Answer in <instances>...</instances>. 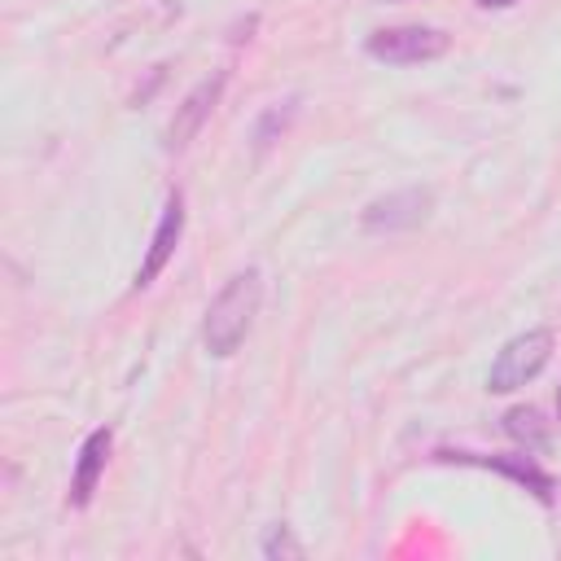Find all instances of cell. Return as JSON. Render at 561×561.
<instances>
[{
  "label": "cell",
  "instance_id": "1",
  "mask_svg": "<svg viewBox=\"0 0 561 561\" xmlns=\"http://www.w3.org/2000/svg\"><path fill=\"white\" fill-rule=\"evenodd\" d=\"M259 302H263V276H259V267H245V272L228 276L224 289L210 298L206 320H202V346H206V355L228 359L245 342V333H250V324L259 316Z\"/></svg>",
  "mask_w": 561,
  "mask_h": 561
},
{
  "label": "cell",
  "instance_id": "2",
  "mask_svg": "<svg viewBox=\"0 0 561 561\" xmlns=\"http://www.w3.org/2000/svg\"><path fill=\"white\" fill-rule=\"evenodd\" d=\"M552 346H557V333H552L548 324L508 337V342L500 346V355L491 359V368H486V390H491V394H513V390H522L526 381H535V377L548 368Z\"/></svg>",
  "mask_w": 561,
  "mask_h": 561
},
{
  "label": "cell",
  "instance_id": "3",
  "mask_svg": "<svg viewBox=\"0 0 561 561\" xmlns=\"http://www.w3.org/2000/svg\"><path fill=\"white\" fill-rule=\"evenodd\" d=\"M447 48H451V35L443 26H421V22L381 26L364 39V53L381 66H425V61H438Z\"/></svg>",
  "mask_w": 561,
  "mask_h": 561
},
{
  "label": "cell",
  "instance_id": "4",
  "mask_svg": "<svg viewBox=\"0 0 561 561\" xmlns=\"http://www.w3.org/2000/svg\"><path fill=\"white\" fill-rule=\"evenodd\" d=\"M430 210H434V193L412 184V188H399V193H386V197L368 202L359 224H364V232H408V228L425 224Z\"/></svg>",
  "mask_w": 561,
  "mask_h": 561
},
{
  "label": "cell",
  "instance_id": "5",
  "mask_svg": "<svg viewBox=\"0 0 561 561\" xmlns=\"http://www.w3.org/2000/svg\"><path fill=\"white\" fill-rule=\"evenodd\" d=\"M224 83H228V70H215V75H206L202 83L188 88V96L175 105V114H171V123H167V149H171V153H180V149L206 127L210 110H215L219 96H224Z\"/></svg>",
  "mask_w": 561,
  "mask_h": 561
},
{
  "label": "cell",
  "instance_id": "6",
  "mask_svg": "<svg viewBox=\"0 0 561 561\" xmlns=\"http://www.w3.org/2000/svg\"><path fill=\"white\" fill-rule=\"evenodd\" d=\"M180 237H184V193L175 188V193L167 197L162 215H158V228H153V237H149V250H145L140 267H136V280H131V289H149V285L162 276V267L171 263V254H175Z\"/></svg>",
  "mask_w": 561,
  "mask_h": 561
},
{
  "label": "cell",
  "instance_id": "7",
  "mask_svg": "<svg viewBox=\"0 0 561 561\" xmlns=\"http://www.w3.org/2000/svg\"><path fill=\"white\" fill-rule=\"evenodd\" d=\"M438 460H451V465H478V469H491V473H504L513 478L517 486H526L539 504H552L557 500V482L535 465V456H478V451H438Z\"/></svg>",
  "mask_w": 561,
  "mask_h": 561
},
{
  "label": "cell",
  "instance_id": "8",
  "mask_svg": "<svg viewBox=\"0 0 561 561\" xmlns=\"http://www.w3.org/2000/svg\"><path fill=\"white\" fill-rule=\"evenodd\" d=\"M110 447H114V430L101 425L83 438L79 447V460H75V473H70V508H88L96 486H101V473H105V460H110Z\"/></svg>",
  "mask_w": 561,
  "mask_h": 561
},
{
  "label": "cell",
  "instance_id": "9",
  "mask_svg": "<svg viewBox=\"0 0 561 561\" xmlns=\"http://www.w3.org/2000/svg\"><path fill=\"white\" fill-rule=\"evenodd\" d=\"M500 425H504V434H508L513 443H522L526 451H543V447H548V438H552V434H548V421H543V416H539V408H530V403L508 408Z\"/></svg>",
  "mask_w": 561,
  "mask_h": 561
},
{
  "label": "cell",
  "instance_id": "10",
  "mask_svg": "<svg viewBox=\"0 0 561 561\" xmlns=\"http://www.w3.org/2000/svg\"><path fill=\"white\" fill-rule=\"evenodd\" d=\"M259 552H263L267 561H280V557H302V543L294 539V530H289L285 522H276V526H267V535L259 539Z\"/></svg>",
  "mask_w": 561,
  "mask_h": 561
},
{
  "label": "cell",
  "instance_id": "11",
  "mask_svg": "<svg viewBox=\"0 0 561 561\" xmlns=\"http://www.w3.org/2000/svg\"><path fill=\"white\" fill-rule=\"evenodd\" d=\"M294 118V101H285V110L280 105H272L263 118H259V127H254V140H259V149L263 145H272L276 140V131H285V123Z\"/></svg>",
  "mask_w": 561,
  "mask_h": 561
},
{
  "label": "cell",
  "instance_id": "12",
  "mask_svg": "<svg viewBox=\"0 0 561 561\" xmlns=\"http://www.w3.org/2000/svg\"><path fill=\"white\" fill-rule=\"evenodd\" d=\"M513 4H522V0H478V9H513Z\"/></svg>",
  "mask_w": 561,
  "mask_h": 561
},
{
  "label": "cell",
  "instance_id": "13",
  "mask_svg": "<svg viewBox=\"0 0 561 561\" xmlns=\"http://www.w3.org/2000/svg\"><path fill=\"white\" fill-rule=\"evenodd\" d=\"M557 421H561V386H557Z\"/></svg>",
  "mask_w": 561,
  "mask_h": 561
}]
</instances>
